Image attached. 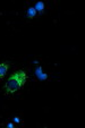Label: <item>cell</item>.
I'll use <instances>...</instances> for the list:
<instances>
[{"label": "cell", "mask_w": 85, "mask_h": 128, "mask_svg": "<svg viewBox=\"0 0 85 128\" xmlns=\"http://www.w3.org/2000/svg\"><path fill=\"white\" fill-rule=\"evenodd\" d=\"M26 82V74L24 70H17L8 78L7 83L5 85V90L7 93L17 92Z\"/></svg>", "instance_id": "obj_1"}, {"label": "cell", "mask_w": 85, "mask_h": 128, "mask_svg": "<svg viewBox=\"0 0 85 128\" xmlns=\"http://www.w3.org/2000/svg\"><path fill=\"white\" fill-rule=\"evenodd\" d=\"M9 62H2V64H0V78H2L4 76H5V74L7 72L8 68H9Z\"/></svg>", "instance_id": "obj_2"}, {"label": "cell", "mask_w": 85, "mask_h": 128, "mask_svg": "<svg viewBox=\"0 0 85 128\" xmlns=\"http://www.w3.org/2000/svg\"><path fill=\"white\" fill-rule=\"evenodd\" d=\"M34 9L36 10V12H42L44 10V4L42 2V1L36 2L35 4V6H34Z\"/></svg>", "instance_id": "obj_3"}, {"label": "cell", "mask_w": 85, "mask_h": 128, "mask_svg": "<svg viewBox=\"0 0 85 128\" xmlns=\"http://www.w3.org/2000/svg\"><path fill=\"white\" fill-rule=\"evenodd\" d=\"M35 72H36V75L39 76V78H41V80H46V75L42 72L41 67H38V68H36V70H35Z\"/></svg>", "instance_id": "obj_4"}, {"label": "cell", "mask_w": 85, "mask_h": 128, "mask_svg": "<svg viewBox=\"0 0 85 128\" xmlns=\"http://www.w3.org/2000/svg\"><path fill=\"white\" fill-rule=\"evenodd\" d=\"M27 15H28V17H34L36 15V10L34 9V7H31L28 10H27Z\"/></svg>", "instance_id": "obj_5"}, {"label": "cell", "mask_w": 85, "mask_h": 128, "mask_svg": "<svg viewBox=\"0 0 85 128\" xmlns=\"http://www.w3.org/2000/svg\"><path fill=\"white\" fill-rule=\"evenodd\" d=\"M14 120H15V122H20V119L17 118V117H15V118H14Z\"/></svg>", "instance_id": "obj_6"}]
</instances>
